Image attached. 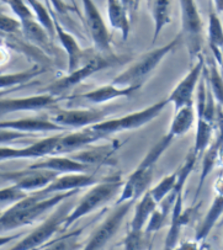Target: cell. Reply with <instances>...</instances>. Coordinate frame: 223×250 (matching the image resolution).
I'll use <instances>...</instances> for the list:
<instances>
[{"instance_id": "obj_39", "label": "cell", "mask_w": 223, "mask_h": 250, "mask_svg": "<svg viewBox=\"0 0 223 250\" xmlns=\"http://www.w3.org/2000/svg\"><path fill=\"white\" fill-rule=\"evenodd\" d=\"M0 26H1V34H22V23H21V21L19 19L10 18L5 14L0 15Z\"/></svg>"}, {"instance_id": "obj_22", "label": "cell", "mask_w": 223, "mask_h": 250, "mask_svg": "<svg viewBox=\"0 0 223 250\" xmlns=\"http://www.w3.org/2000/svg\"><path fill=\"white\" fill-rule=\"evenodd\" d=\"M142 85H131V86H117L115 84H107L102 85L95 90L88 91V93L81 94V95L68 96V100H85L90 104H102L107 101L115 100L120 98H128L135 94Z\"/></svg>"}, {"instance_id": "obj_43", "label": "cell", "mask_w": 223, "mask_h": 250, "mask_svg": "<svg viewBox=\"0 0 223 250\" xmlns=\"http://www.w3.org/2000/svg\"><path fill=\"white\" fill-rule=\"evenodd\" d=\"M218 65H220L221 73H222V75H223V52H222V61H221V63Z\"/></svg>"}, {"instance_id": "obj_20", "label": "cell", "mask_w": 223, "mask_h": 250, "mask_svg": "<svg viewBox=\"0 0 223 250\" xmlns=\"http://www.w3.org/2000/svg\"><path fill=\"white\" fill-rule=\"evenodd\" d=\"M199 207H200V205H197L195 207H190V208L184 211V196H182V192L178 196L174 208H173V212H171L170 229H169L168 235H166L165 245H164L166 249H173V248L177 247V243L179 242L182 227L189 225L190 222L195 218V214H196Z\"/></svg>"}, {"instance_id": "obj_42", "label": "cell", "mask_w": 223, "mask_h": 250, "mask_svg": "<svg viewBox=\"0 0 223 250\" xmlns=\"http://www.w3.org/2000/svg\"><path fill=\"white\" fill-rule=\"evenodd\" d=\"M218 13L223 14V0H212Z\"/></svg>"}, {"instance_id": "obj_30", "label": "cell", "mask_w": 223, "mask_h": 250, "mask_svg": "<svg viewBox=\"0 0 223 250\" xmlns=\"http://www.w3.org/2000/svg\"><path fill=\"white\" fill-rule=\"evenodd\" d=\"M44 72H46L44 65L36 64L34 67L29 68V69L22 70V72L11 73V74H1V78H0L1 90H4V89L19 88V86L25 85V84H29V83L34 82L35 78L43 74Z\"/></svg>"}, {"instance_id": "obj_26", "label": "cell", "mask_w": 223, "mask_h": 250, "mask_svg": "<svg viewBox=\"0 0 223 250\" xmlns=\"http://www.w3.org/2000/svg\"><path fill=\"white\" fill-rule=\"evenodd\" d=\"M21 23H22V35L27 41L41 48L49 57L56 56V47L52 42V36L36 20V18L23 20L21 21Z\"/></svg>"}, {"instance_id": "obj_15", "label": "cell", "mask_w": 223, "mask_h": 250, "mask_svg": "<svg viewBox=\"0 0 223 250\" xmlns=\"http://www.w3.org/2000/svg\"><path fill=\"white\" fill-rule=\"evenodd\" d=\"M62 100H68V96L53 95L51 93H42L39 95L29 96V98H1L0 110L1 114H10L16 111H41L44 108H51Z\"/></svg>"}, {"instance_id": "obj_16", "label": "cell", "mask_w": 223, "mask_h": 250, "mask_svg": "<svg viewBox=\"0 0 223 250\" xmlns=\"http://www.w3.org/2000/svg\"><path fill=\"white\" fill-rule=\"evenodd\" d=\"M102 179L96 178L93 173L61 174L48 186L31 193H35L40 197H48L55 195V193L65 192V191L70 190H81L84 188H89V186H93L98 184L99 181H101Z\"/></svg>"}, {"instance_id": "obj_11", "label": "cell", "mask_w": 223, "mask_h": 250, "mask_svg": "<svg viewBox=\"0 0 223 250\" xmlns=\"http://www.w3.org/2000/svg\"><path fill=\"white\" fill-rule=\"evenodd\" d=\"M135 204L136 201H133V200L122 202V204H117V207L111 212V214L89 237L88 243L85 244V249H100V248H104L105 244L119 232L122 222H123L125 217L128 214L131 207Z\"/></svg>"}, {"instance_id": "obj_27", "label": "cell", "mask_w": 223, "mask_h": 250, "mask_svg": "<svg viewBox=\"0 0 223 250\" xmlns=\"http://www.w3.org/2000/svg\"><path fill=\"white\" fill-rule=\"evenodd\" d=\"M207 41L213 58L220 64L222 61L223 52V21L221 20L218 11L212 0L208 5V26H207Z\"/></svg>"}, {"instance_id": "obj_19", "label": "cell", "mask_w": 223, "mask_h": 250, "mask_svg": "<svg viewBox=\"0 0 223 250\" xmlns=\"http://www.w3.org/2000/svg\"><path fill=\"white\" fill-rule=\"evenodd\" d=\"M100 140H102L101 134L98 133L91 126L77 129L76 132H70V133H62L56 155L78 152V150L84 149L88 146H91L94 142H98Z\"/></svg>"}, {"instance_id": "obj_40", "label": "cell", "mask_w": 223, "mask_h": 250, "mask_svg": "<svg viewBox=\"0 0 223 250\" xmlns=\"http://www.w3.org/2000/svg\"><path fill=\"white\" fill-rule=\"evenodd\" d=\"M31 136V133H26V132L16 131V129H1V134H0V140H1V145H5L8 142H13L15 140H21L25 137Z\"/></svg>"}, {"instance_id": "obj_8", "label": "cell", "mask_w": 223, "mask_h": 250, "mask_svg": "<svg viewBox=\"0 0 223 250\" xmlns=\"http://www.w3.org/2000/svg\"><path fill=\"white\" fill-rule=\"evenodd\" d=\"M168 104H170L168 99L166 100H161L158 103L152 104L148 107L132 112V114H128L122 117H117V119L104 120L102 122L93 125L91 127L98 133L101 134L102 138H106V137L111 136L114 133H120V132L123 131L141 128V127L149 124L152 120L158 117L163 112L164 108L168 106Z\"/></svg>"}, {"instance_id": "obj_44", "label": "cell", "mask_w": 223, "mask_h": 250, "mask_svg": "<svg viewBox=\"0 0 223 250\" xmlns=\"http://www.w3.org/2000/svg\"><path fill=\"white\" fill-rule=\"evenodd\" d=\"M141 1H142V0H136V6H137V10H138V8H140Z\"/></svg>"}, {"instance_id": "obj_13", "label": "cell", "mask_w": 223, "mask_h": 250, "mask_svg": "<svg viewBox=\"0 0 223 250\" xmlns=\"http://www.w3.org/2000/svg\"><path fill=\"white\" fill-rule=\"evenodd\" d=\"M61 174L53 170H47V169H34L27 168L25 170L9 171L1 173V180L9 181L10 184H16L27 192H35L44 188L52 183L56 178H58Z\"/></svg>"}, {"instance_id": "obj_32", "label": "cell", "mask_w": 223, "mask_h": 250, "mask_svg": "<svg viewBox=\"0 0 223 250\" xmlns=\"http://www.w3.org/2000/svg\"><path fill=\"white\" fill-rule=\"evenodd\" d=\"M195 121V110L194 104L192 105H186L184 107L175 111V116L171 121L170 127H169L168 133H170L174 138L187 133L192 127Z\"/></svg>"}, {"instance_id": "obj_35", "label": "cell", "mask_w": 223, "mask_h": 250, "mask_svg": "<svg viewBox=\"0 0 223 250\" xmlns=\"http://www.w3.org/2000/svg\"><path fill=\"white\" fill-rule=\"evenodd\" d=\"M177 183H178V171H175V173L170 174V175L162 179L161 183H159L157 186H154L153 188H149V191H151L152 196L154 197V200L159 204L162 200L165 199L169 193L174 190L175 186H177Z\"/></svg>"}, {"instance_id": "obj_1", "label": "cell", "mask_w": 223, "mask_h": 250, "mask_svg": "<svg viewBox=\"0 0 223 250\" xmlns=\"http://www.w3.org/2000/svg\"><path fill=\"white\" fill-rule=\"evenodd\" d=\"M81 190H70L65 192L55 193L52 196L40 197L35 193H30L21 201L16 202L6 208L0 217V226L3 232H9L16 228L25 227L41 219L43 214L49 212L56 206L67 199L76 196Z\"/></svg>"}, {"instance_id": "obj_7", "label": "cell", "mask_w": 223, "mask_h": 250, "mask_svg": "<svg viewBox=\"0 0 223 250\" xmlns=\"http://www.w3.org/2000/svg\"><path fill=\"white\" fill-rule=\"evenodd\" d=\"M76 207L74 202L70 201L69 199L61 202L57 209L49 214L48 218L44 219L41 225L32 230L30 234L21 239L20 242L16 243L11 250L16 249H36V248H42L47 242H48L58 230L63 229L64 223L67 222L70 212Z\"/></svg>"}, {"instance_id": "obj_38", "label": "cell", "mask_w": 223, "mask_h": 250, "mask_svg": "<svg viewBox=\"0 0 223 250\" xmlns=\"http://www.w3.org/2000/svg\"><path fill=\"white\" fill-rule=\"evenodd\" d=\"M148 234L143 230L135 232V230H128L127 235L122 240V245L127 249H142L145 248V239Z\"/></svg>"}, {"instance_id": "obj_9", "label": "cell", "mask_w": 223, "mask_h": 250, "mask_svg": "<svg viewBox=\"0 0 223 250\" xmlns=\"http://www.w3.org/2000/svg\"><path fill=\"white\" fill-rule=\"evenodd\" d=\"M47 116L67 129H81L102 122L107 117L106 110L98 108H48Z\"/></svg>"}, {"instance_id": "obj_2", "label": "cell", "mask_w": 223, "mask_h": 250, "mask_svg": "<svg viewBox=\"0 0 223 250\" xmlns=\"http://www.w3.org/2000/svg\"><path fill=\"white\" fill-rule=\"evenodd\" d=\"M174 140L175 138L170 133H166L149 149V152L143 158L136 170L128 176L127 181L120 193L117 204H122V202L130 201V200L137 201L149 190V186L153 180L157 162L163 155V153L170 147Z\"/></svg>"}, {"instance_id": "obj_5", "label": "cell", "mask_w": 223, "mask_h": 250, "mask_svg": "<svg viewBox=\"0 0 223 250\" xmlns=\"http://www.w3.org/2000/svg\"><path fill=\"white\" fill-rule=\"evenodd\" d=\"M120 62H121V58L116 56V54L100 53V52H98L95 56H93L85 63H83L78 69H76L72 73H68V75L53 82L51 85L42 89L41 93H51L53 95L64 96L68 90L79 85L83 80L88 79L89 77L100 72V70L114 67V65L119 64Z\"/></svg>"}, {"instance_id": "obj_36", "label": "cell", "mask_w": 223, "mask_h": 250, "mask_svg": "<svg viewBox=\"0 0 223 250\" xmlns=\"http://www.w3.org/2000/svg\"><path fill=\"white\" fill-rule=\"evenodd\" d=\"M30 195V192H27L26 190H23L22 188H20L16 184H10L8 188H3L0 191V201L1 205H15L16 202L21 201L25 197H27Z\"/></svg>"}, {"instance_id": "obj_17", "label": "cell", "mask_w": 223, "mask_h": 250, "mask_svg": "<svg viewBox=\"0 0 223 250\" xmlns=\"http://www.w3.org/2000/svg\"><path fill=\"white\" fill-rule=\"evenodd\" d=\"M222 149H223V107L221 106L220 111H218L215 138H213L210 147H208L207 149H206V152L203 153V169H201L200 180H199V185H197L195 199L199 197V195H200L201 190H203V184H205L206 179H207L208 175L212 173L213 169L217 167L218 162H220V155H221V152H222Z\"/></svg>"}, {"instance_id": "obj_3", "label": "cell", "mask_w": 223, "mask_h": 250, "mask_svg": "<svg viewBox=\"0 0 223 250\" xmlns=\"http://www.w3.org/2000/svg\"><path fill=\"white\" fill-rule=\"evenodd\" d=\"M182 42V34H179L175 39H173L170 42L164 44V46H161L158 48H154L144 53L142 57H140L136 61L135 64H132L128 69H126L119 77L115 78L112 80V84L117 86H122V88L131 85H142L143 82L161 64L162 61L174 49H177V47Z\"/></svg>"}, {"instance_id": "obj_10", "label": "cell", "mask_w": 223, "mask_h": 250, "mask_svg": "<svg viewBox=\"0 0 223 250\" xmlns=\"http://www.w3.org/2000/svg\"><path fill=\"white\" fill-rule=\"evenodd\" d=\"M83 5V22L93 41L94 47L100 53H112L111 35L107 30L101 14L93 0H81Z\"/></svg>"}, {"instance_id": "obj_4", "label": "cell", "mask_w": 223, "mask_h": 250, "mask_svg": "<svg viewBox=\"0 0 223 250\" xmlns=\"http://www.w3.org/2000/svg\"><path fill=\"white\" fill-rule=\"evenodd\" d=\"M123 185H125V183L122 181L121 174L119 173L104 178L101 181H99L98 184L91 186L90 190L79 200L76 207L70 212L63 229H68L81 217L91 213L95 209H98L99 207H101L102 205L107 204L110 200L114 199L117 191H120V188Z\"/></svg>"}, {"instance_id": "obj_41", "label": "cell", "mask_w": 223, "mask_h": 250, "mask_svg": "<svg viewBox=\"0 0 223 250\" xmlns=\"http://www.w3.org/2000/svg\"><path fill=\"white\" fill-rule=\"evenodd\" d=\"M121 3L123 4L126 9H127L128 14L131 16L132 22L135 21V14L137 13V6H136V0H121Z\"/></svg>"}, {"instance_id": "obj_6", "label": "cell", "mask_w": 223, "mask_h": 250, "mask_svg": "<svg viewBox=\"0 0 223 250\" xmlns=\"http://www.w3.org/2000/svg\"><path fill=\"white\" fill-rule=\"evenodd\" d=\"M180 20H182V42L189 52L190 65L195 64L203 54V23L196 5V0H179Z\"/></svg>"}, {"instance_id": "obj_34", "label": "cell", "mask_w": 223, "mask_h": 250, "mask_svg": "<svg viewBox=\"0 0 223 250\" xmlns=\"http://www.w3.org/2000/svg\"><path fill=\"white\" fill-rule=\"evenodd\" d=\"M25 1L29 4L31 10L34 11V15L36 18V20L43 26L53 39L56 36L55 20H53V16L51 14V11H49L47 4H42L40 0H25Z\"/></svg>"}, {"instance_id": "obj_45", "label": "cell", "mask_w": 223, "mask_h": 250, "mask_svg": "<svg viewBox=\"0 0 223 250\" xmlns=\"http://www.w3.org/2000/svg\"><path fill=\"white\" fill-rule=\"evenodd\" d=\"M220 162H223V149H222V152H221V155H220ZM222 165H223V163H222Z\"/></svg>"}, {"instance_id": "obj_25", "label": "cell", "mask_w": 223, "mask_h": 250, "mask_svg": "<svg viewBox=\"0 0 223 250\" xmlns=\"http://www.w3.org/2000/svg\"><path fill=\"white\" fill-rule=\"evenodd\" d=\"M216 197L213 199L212 204H211L210 208H208L207 214H206L205 219L203 221V223L200 225L199 229H197L196 235H195V240L196 242H203L206 240V238L208 237V234L211 233V230L213 229L217 222L220 221L221 217L223 216V178L220 176L216 181Z\"/></svg>"}, {"instance_id": "obj_14", "label": "cell", "mask_w": 223, "mask_h": 250, "mask_svg": "<svg viewBox=\"0 0 223 250\" xmlns=\"http://www.w3.org/2000/svg\"><path fill=\"white\" fill-rule=\"evenodd\" d=\"M62 133L55 134L48 138H43L41 141L32 143L29 147L23 148H13L1 146L0 149V158L1 160H11V159H31V158H46L49 155H56L57 152L58 143Z\"/></svg>"}, {"instance_id": "obj_24", "label": "cell", "mask_w": 223, "mask_h": 250, "mask_svg": "<svg viewBox=\"0 0 223 250\" xmlns=\"http://www.w3.org/2000/svg\"><path fill=\"white\" fill-rule=\"evenodd\" d=\"M119 141H114V142L109 143V145L98 146V147L88 146L84 149L79 150L81 153L73 155L72 158L98 169L101 165H114L116 163V160L114 159V155L116 150L119 149Z\"/></svg>"}, {"instance_id": "obj_28", "label": "cell", "mask_w": 223, "mask_h": 250, "mask_svg": "<svg viewBox=\"0 0 223 250\" xmlns=\"http://www.w3.org/2000/svg\"><path fill=\"white\" fill-rule=\"evenodd\" d=\"M107 18L112 29L119 30L122 35V40L127 41L132 20L121 0H107Z\"/></svg>"}, {"instance_id": "obj_29", "label": "cell", "mask_w": 223, "mask_h": 250, "mask_svg": "<svg viewBox=\"0 0 223 250\" xmlns=\"http://www.w3.org/2000/svg\"><path fill=\"white\" fill-rule=\"evenodd\" d=\"M154 22V32L152 43H156L159 35L171 21V0H147Z\"/></svg>"}, {"instance_id": "obj_12", "label": "cell", "mask_w": 223, "mask_h": 250, "mask_svg": "<svg viewBox=\"0 0 223 250\" xmlns=\"http://www.w3.org/2000/svg\"><path fill=\"white\" fill-rule=\"evenodd\" d=\"M206 61L205 57L201 54L197 58L195 64L191 65L190 72L182 78L177 86L173 89V91L169 95V103L174 105V110L178 111L179 108L184 107L186 105H192L194 104V91L195 88L199 85L201 77L203 74Z\"/></svg>"}, {"instance_id": "obj_31", "label": "cell", "mask_w": 223, "mask_h": 250, "mask_svg": "<svg viewBox=\"0 0 223 250\" xmlns=\"http://www.w3.org/2000/svg\"><path fill=\"white\" fill-rule=\"evenodd\" d=\"M157 205H158V202H157L156 200H154V197L152 196L151 191L148 190L147 192L141 197L140 201H138L137 207H136L135 216H133L132 221H131L130 230H135V232H141V230H143V227H144L145 223L149 221L154 209L157 208Z\"/></svg>"}, {"instance_id": "obj_37", "label": "cell", "mask_w": 223, "mask_h": 250, "mask_svg": "<svg viewBox=\"0 0 223 250\" xmlns=\"http://www.w3.org/2000/svg\"><path fill=\"white\" fill-rule=\"evenodd\" d=\"M169 216H171L170 212L165 211V209L162 208V207L154 209L151 218H149V221H148L147 228H145V233L149 235L152 234V233H157L159 229H162V228L165 226L166 219H168Z\"/></svg>"}, {"instance_id": "obj_23", "label": "cell", "mask_w": 223, "mask_h": 250, "mask_svg": "<svg viewBox=\"0 0 223 250\" xmlns=\"http://www.w3.org/2000/svg\"><path fill=\"white\" fill-rule=\"evenodd\" d=\"M34 169H47V170L57 171L60 174L67 173H93L94 167L76 160L74 158H67L63 155H49L43 158L41 162L30 165Z\"/></svg>"}, {"instance_id": "obj_21", "label": "cell", "mask_w": 223, "mask_h": 250, "mask_svg": "<svg viewBox=\"0 0 223 250\" xmlns=\"http://www.w3.org/2000/svg\"><path fill=\"white\" fill-rule=\"evenodd\" d=\"M0 128L16 129V131L26 132V133H43V132H64L68 131L64 127L60 126L46 114L35 117H23L19 120H9L0 124Z\"/></svg>"}, {"instance_id": "obj_33", "label": "cell", "mask_w": 223, "mask_h": 250, "mask_svg": "<svg viewBox=\"0 0 223 250\" xmlns=\"http://www.w3.org/2000/svg\"><path fill=\"white\" fill-rule=\"evenodd\" d=\"M205 74L207 77L208 84H210L216 101L223 107V75L215 58H210L206 61Z\"/></svg>"}, {"instance_id": "obj_18", "label": "cell", "mask_w": 223, "mask_h": 250, "mask_svg": "<svg viewBox=\"0 0 223 250\" xmlns=\"http://www.w3.org/2000/svg\"><path fill=\"white\" fill-rule=\"evenodd\" d=\"M46 4L48 6L49 11L52 14L53 20H55V27H56V36L60 40L61 46L63 47V49L67 53L68 58V73L74 72L76 69H78L81 64H83V58L85 56V52L81 48L78 41L76 40V37L73 36L69 31L63 27V25L61 23V21L58 20V18L56 16L57 11L53 9V6L51 5L49 0H46Z\"/></svg>"}]
</instances>
